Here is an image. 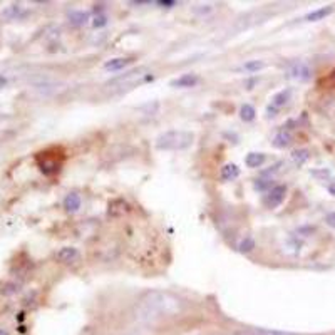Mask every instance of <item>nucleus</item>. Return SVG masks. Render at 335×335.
Wrapping results in <instances>:
<instances>
[{
    "instance_id": "nucleus-1",
    "label": "nucleus",
    "mask_w": 335,
    "mask_h": 335,
    "mask_svg": "<svg viewBox=\"0 0 335 335\" xmlns=\"http://www.w3.org/2000/svg\"><path fill=\"white\" fill-rule=\"evenodd\" d=\"M183 300L171 292L153 290L134 307V319L139 324H154L158 320L176 317L183 312Z\"/></svg>"
},
{
    "instance_id": "nucleus-2",
    "label": "nucleus",
    "mask_w": 335,
    "mask_h": 335,
    "mask_svg": "<svg viewBox=\"0 0 335 335\" xmlns=\"http://www.w3.org/2000/svg\"><path fill=\"white\" fill-rule=\"evenodd\" d=\"M195 141V134L185 129H171L161 132L156 137V148L161 151H181L190 148Z\"/></svg>"
},
{
    "instance_id": "nucleus-3",
    "label": "nucleus",
    "mask_w": 335,
    "mask_h": 335,
    "mask_svg": "<svg viewBox=\"0 0 335 335\" xmlns=\"http://www.w3.org/2000/svg\"><path fill=\"white\" fill-rule=\"evenodd\" d=\"M285 195H287L285 185H275L272 190L267 191V195H265V198H263V205L267 206V208H277V206L283 203Z\"/></svg>"
},
{
    "instance_id": "nucleus-4",
    "label": "nucleus",
    "mask_w": 335,
    "mask_h": 335,
    "mask_svg": "<svg viewBox=\"0 0 335 335\" xmlns=\"http://www.w3.org/2000/svg\"><path fill=\"white\" fill-rule=\"evenodd\" d=\"M290 96H292L290 89H283V91H280V93L275 94L272 98V101H270L268 108H267V116L268 117L277 116V112L280 111V109L285 108V104L290 101Z\"/></svg>"
},
{
    "instance_id": "nucleus-5",
    "label": "nucleus",
    "mask_w": 335,
    "mask_h": 335,
    "mask_svg": "<svg viewBox=\"0 0 335 335\" xmlns=\"http://www.w3.org/2000/svg\"><path fill=\"white\" fill-rule=\"evenodd\" d=\"M287 74L288 77H292V79L295 81H309L312 77V69L307 62L298 61V62H293L292 66L288 67Z\"/></svg>"
},
{
    "instance_id": "nucleus-6",
    "label": "nucleus",
    "mask_w": 335,
    "mask_h": 335,
    "mask_svg": "<svg viewBox=\"0 0 335 335\" xmlns=\"http://www.w3.org/2000/svg\"><path fill=\"white\" fill-rule=\"evenodd\" d=\"M79 256H81L79 250L74 248V246H62L56 253V260L59 263L71 265V263H76V261L79 260Z\"/></svg>"
},
{
    "instance_id": "nucleus-7",
    "label": "nucleus",
    "mask_w": 335,
    "mask_h": 335,
    "mask_svg": "<svg viewBox=\"0 0 335 335\" xmlns=\"http://www.w3.org/2000/svg\"><path fill=\"white\" fill-rule=\"evenodd\" d=\"M200 82V77L196 74H183L178 79L171 81V87H180V89H188V87H195Z\"/></svg>"
},
{
    "instance_id": "nucleus-8",
    "label": "nucleus",
    "mask_w": 335,
    "mask_h": 335,
    "mask_svg": "<svg viewBox=\"0 0 335 335\" xmlns=\"http://www.w3.org/2000/svg\"><path fill=\"white\" fill-rule=\"evenodd\" d=\"M39 166H40V171L44 174H54L59 171L61 163H59L57 159H50L47 154H44V159L39 158Z\"/></svg>"
},
{
    "instance_id": "nucleus-9",
    "label": "nucleus",
    "mask_w": 335,
    "mask_h": 335,
    "mask_svg": "<svg viewBox=\"0 0 335 335\" xmlns=\"http://www.w3.org/2000/svg\"><path fill=\"white\" fill-rule=\"evenodd\" d=\"M236 334H238V335H297V334H292V332H282V330H272V329H256V327L240 330V332H236Z\"/></svg>"
},
{
    "instance_id": "nucleus-10",
    "label": "nucleus",
    "mask_w": 335,
    "mask_h": 335,
    "mask_svg": "<svg viewBox=\"0 0 335 335\" xmlns=\"http://www.w3.org/2000/svg\"><path fill=\"white\" fill-rule=\"evenodd\" d=\"M332 12H334V5L320 7V8H317V10H314V12L307 13V15L304 17V20H307V22H319V20H324L325 17H329Z\"/></svg>"
},
{
    "instance_id": "nucleus-11",
    "label": "nucleus",
    "mask_w": 335,
    "mask_h": 335,
    "mask_svg": "<svg viewBox=\"0 0 335 335\" xmlns=\"http://www.w3.org/2000/svg\"><path fill=\"white\" fill-rule=\"evenodd\" d=\"M81 205H82V200L77 193H69L66 198H64V208H66L67 213H76V211H79Z\"/></svg>"
},
{
    "instance_id": "nucleus-12",
    "label": "nucleus",
    "mask_w": 335,
    "mask_h": 335,
    "mask_svg": "<svg viewBox=\"0 0 335 335\" xmlns=\"http://www.w3.org/2000/svg\"><path fill=\"white\" fill-rule=\"evenodd\" d=\"M273 146L275 148H287L292 144V132L288 129H280L277 134L273 136Z\"/></svg>"
},
{
    "instance_id": "nucleus-13",
    "label": "nucleus",
    "mask_w": 335,
    "mask_h": 335,
    "mask_svg": "<svg viewBox=\"0 0 335 335\" xmlns=\"http://www.w3.org/2000/svg\"><path fill=\"white\" fill-rule=\"evenodd\" d=\"M132 61L129 57H116V59H111V61H108L104 64V69L106 71H111V72H116V71H121V69H124L129 66Z\"/></svg>"
},
{
    "instance_id": "nucleus-14",
    "label": "nucleus",
    "mask_w": 335,
    "mask_h": 335,
    "mask_svg": "<svg viewBox=\"0 0 335 335\" xmlns=\"http://www.w3.org/2000/svg\"><path fill=\"white\" fill-rule=\"evenodd\" d=\"M220 176H222L223 181H233V180H236V178L240 176V168H238L236 164H233V163H228V164H224V166L222 168Z\"/></svg>"
},
{
    "instance_id": "nucleus-15",
    "label": "nucleus",
    "mask_w": 335,
    "mask_h": 335,
    "mask_svg": "<svg viewBox=\"0 0 335 335\" xmlns=\"http://www.w3.org/2000/svg\"><path fill=\"white\" fill-rule=\"evenodd\" d=\"M302 250V241L297 236H288L287 241L283 243V251L287 255H298Z\"/></svg>"
},
{
    "instance_id": "nucleus-16",
    "label": "nucleus",
    "mask_w": 335,
    "mask_h": 335,
    "mask_svg": "<svg viewBox=\"0 0 335 335\" xmlns=\"http://www.w3.org/2000/svg\"><path fill=\"white\" fill-rule=\"evenodd\" d=\"M265 161H267V156H265L263 153H248L245 158V164L251 169L260 168Z\"/></svg>"
},
{
    "instance_id": "nucleus-17",
    "label": "nucleus",
    "mask_w": 335,
    "mask_h": 335,
    "mask_svg": "<svg viewBox=\"0 0 335 335\" xmlns=\"http://www.w3.org/2000/svg\"><path fill=\"white\" fill-rule=\"evenodd\" d=\"M255 116H256V111H255L253 106H251V104H243V106H241V109H240V117L243 119V121H245V122H250V121H253Z\"/></svg>"
},
{
    "instance_id": "nucleus-18",
    "label": "nucleus",
    "mask_w": 335,
    "mask_h": 335,
    "mask_svg": "<svg viewBox=\"0 0 335 335\" xmlns=\"http://www.w3.org/2000/svg\"><path fill=\"white\" fill-rule=\"evenodd\" d=\"M87 19H89V15H87L86 12H81V10H72L71 13H69V20H71V24H74V25L86 24Z\"/></svg>"
},
{
    "instance_id": "nucleus-19",
    "label": "nucleus",
    "mask_w": 335,
    "mask_h": 335,
    "mask_svg": "<svg viewBox=\"0 0 335 335\" xmlns=\"http://www.w3.org/2000/svg\"><path fill=\"white\" fill-rule=\"evenodd\" d=\"M263 67H265V62L263 61H248V62H245L240 67V71H245V72H258L260 69H263Z\"/></svg>"
},
{
    "instance_id": "nucleus-20",
    "label": "nucleus",
    "mask_w": 335,
    "mask_h": 335,
    "mask_svg": "<svg viewBox=\"0 0 335 335\" xmlns=\"http://www.w3.org/2000/svg\"><path fill=\"white\" fill-rule=\"evenodd\" d=\"M309 151L307 149H300V151H293L292 153V159H293V163L297 164V166H302L307 159H309Z\"/></svg>"
},
{
    "instance_id": "nucleus-21",
    "label": "nucleus",
    "mask_w": 335,
    "mask_h": 335,
    "mask_svg": "<svg viewBox=\"0 0 335 335\" xmlns=\"http://www.w3.org/2000/svg\"><path fill=\"white\" fill-rule=\"evenodd\" d=\"M253 248H255V240L251 236H245L240 241V245H238V250H240L241 253H250Z\"/></svg>"
},
{
    "instance_id": "nucleus-22",
    "label": "nucleus",
    "mask_w": 335,
    "mask_h": 335,
    "mask_svg": "<svg viewBox=\"0 0 335 335\" xmlns=\"http://www.w3.org/2000/svg\"><path fill=\"white\" fill-rule=\"evenodd\" d=\"M3 17H5V19H19L20 17V5H10L7 8L5 12H3Z\"/></svg>"
},
{
    "instance_id": "nucleus-23",
    "label": "nucleus",
    "mask_w": 335,
    "mask_h": 335,
    "mask_svg": "<svg viewBox=\"0 0 335 335\" xmlns=\"http://www.w3.org/2000/svg\"><path fill=\"white\" fill-rule=\"evenodd\" d=\"M272 180H256V183H255V190H258V191H265V190H272Z\"/></svg>"
},
{
    "instance_id": "nucleus-24",
    "label": "nucleus",
    "mask_w": 335,
    "mask_h": 335,
    "mask_svg": "<svg viewBox=\"0 0 335 335\" xmlns=\"http://www.w3.org/2000/svg\"><path fill=\"white\" fill-rule=\"evenodd\" d=\"M106 24H108V17H106V15H98V17H94L93 25L96 27V29H99V27H104Z\"/></svg>"
},
{
    "instance_id": "nucleus-25",
    "label": "nucleus",
    "mask_w": 335,
    "mask_h": 335,
    "mask_svg": "<svg viewBox=\"0 0 335 335\" xmlns=\"http://www.w3.org/2000/svg\"><path fill=\"white\" fill-rule=\"evenodd\" d=\"M325 223H327L330 228H335V211H332V213H329L327 217H325Z\"/></svg>"
},
{
    "instance_id": "nucleus-26",
    "label": "nucleus",
    "mask_w": 335,
    "mask_h": 335,
    "mask_svg": "<svg viewBox=\"0 0 335 335\" xmlns=\"http://www.w3.org/2000/svg\"><path fill=\"white\" fill-rule=\"evenodd\" d=\"M158 5H163V7H168V8H169V7H174V5H176V2H168V0H166V2H164V0H163V2H158Z\"/></svg>"
},
{
    "instance_id": "nucleus-27",
    "label": "nucleus",
    "mask_w": 335,
    "mask_h": 335,
    "mask_svg": "<svg viewBox=\"0 0 335 335\" xmlns=\"http://www.w3.org/2000/svg\"><path fill=\"white\" fill-rule=\"evenodd\" d=\"M329 193H330V195H334V196H335V181H334V183H330V185H329Z\"/></svg>"
},
{
    "instance_id": "nucleus-28",
    "label": "nucleus",
    "mask_w": 335,
    "mask_h": 335,
    "mask_svg": "<svg viewBox=\"0 0 335 335\" xmlns=\"http://www.w3.org/2000/svg\"><path fill=\"white\" fill-rule=\"evenodd\" d=\"M7 86V77H3L2 74H0V87Z\"/></svg>"
},
{
    "instance_id": "nucleus-29",
    "label": "nucleus",
    "mask_w": 335,
    "mask_h": 335,
    "mask_svg": "<svg viewBox=\"0 0 335 335\" xmlns=\"http://www.w3.org/2000/svg\"><path fill=\"white\" fill-rule=\"evenodd\" d=\"M0 335H7V332H3V330H0Z\"/></svg>"
},
{
    "instance_id": "nucleus-30",
    "label": "nucleus",
    "mask_w": 335,
    "mask_h": 335,
    "mask_svg": "<svg viewBox=\"0 0 335 335\" xmlns=\"http://www.w3.org/2000/svg\"><path fill=\"white\" fill-rule=\"evenodd\" d=\"M233 335H238V334H233Z\"/></svg>"
}]
</instances>
